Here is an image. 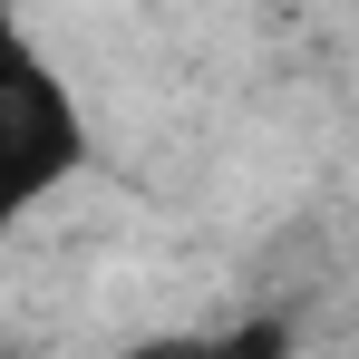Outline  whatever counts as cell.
Wrapping results in <instances>:
<instances>
[{"label": "cell", "instance_id": "obj_1", "mask_svg": "<svg viewBox=\"0 0 359 359\" xmlns=\"http://www.w3.org/2000/svg\"><path fill=\"white\" fill-rule=\"evenodd\" d=\"M78 156H88L78 97L59 88V68L29 49V29L0 0V224H20L49 184H68Z\"/></svg>", "mask_w": 359, "mask_h": 359}, {"label": "cell", "instance_id": "obj_3", "mask_svg": "<svg viewBox=\"0 0 359 359\" xmlns=\"http://www.w3.org/2000/svg\"><path fill=\"white\" fill-rule=\"evenodd\" d=\"M126 359H204V340H146V350H126Z\"/></svg>", "mask_w": 359, "mask_h": 359}, {"label": "cell", "instance_id": "obj_2", "mask_svg": "<svg viewBox=\"0 0 359 359\" xmlns=\"http://www.w3.org/2000/svg\"><path fill=\"white\" fill-rule=\"evenodd\" d=\"M204 359H292V320H243L224 340H204Z\"/></svg>", "mask_w": 359, "mask_h": 359}]
</instances>
